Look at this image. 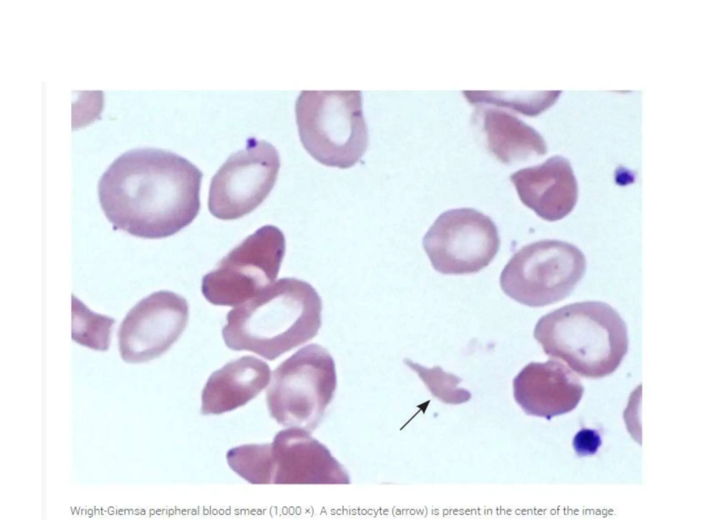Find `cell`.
I'll return each instance as SVG.
<instances>
[{
  "label": "cell",
  "mask_w": 707,
  "mask_h": 530,
  "mask_svg": "<svg viewBox=\"0 0 707 530\" xmlns=\"http://www.w3.org/2000/svg\"><path fill=\"white\" fill-rule=\"evenodd\" d=\"M337 386L335 362L323 346L308 344L273 372L266 391L271 417L281 425L309 432L322 420Z\"/></svg>",
  "instance_id": "5"
},
{
  "label": "cell",
  "mask_w": 707,
  "mask_h": 530,
  "mask_svg": "<svg viewBox=\"0 0 707 530\" xmlns=\"http://www.w3.org/2000/svg\"><path fill=\"white\" fill-rule=\"evenodd\" d=\"M465 95L472 102L494 103L507 106L527 115H536L548 108L560 92H536V94H507L501 92L465 91Z\"/></svg>",
  "instance_id": "18"
},
{
  "label": "cell",
  "mask_w": 707,
  "mask_h": 530,
  "mask_svg": "<svg viewBox=\"0 0 707 530\" xmlns=\"http://www.w3.org/2000/svg\"><path fill=\"white\" fill-rule=\"evenodd\" d=\"M510 179L521 202L544 220L564 218L577 202V181L570 161L562 156H553L541 164L520 169Z\"/></svg>",
  "instance_id": "13"
},
{
  "label": "cell",
  "mask_w": 707,
  "mask_h": 530,
  "mask_svg": "<svg viewBox=\"0 0 707 530\" xmlns=\"http://www.w3.org/2000/svg\"><path fill=\"white\" fill-rule=\"evenodd\" d=\"M586 259L574 245L543 239L524 246L500 275L502 291L514 301L541 307L568 297L583 277Z\"/></svg>",
  "instance_id": "6"
},
{
  "label": "cell",
  "mask_w": 707,
  "mask_h": 530,
  "mask_svg": "<svg viewBox=\"0 0 707 530\" xmlns=\"http://www.w3.org/2000/svg\"><path fill=\"white\" fill-rule=\"evenodd\" d=\"M483 130L488 149L503 164L525 160L547 153L545 142L531 126L498 110L485 112Z\"/></svg>",
  "instance_id": "15"
},
{
  "label": "cell",
  "mask_w": 707,
  "mask_h": 530,
  "mask_svg": "<svg viewBox=\"0 0 707 530\" xmlns=\"http://www.w3.org/2000/svg\"><path fill=\"white\" fill-rule=\"evenodd\" d=\"M202 173L168 150L138 148L119 156L98 183L101 208L117 230L141 238L173 235L197 215Z\"/></svg>",
  "instance_id": "1"
},
{
  "label": "cell",
  "mask_w": 707,
  "mask_h": 530,
  "mask_svg": "<svg viewBox=\"0 0 707 530\" xmlns=\"http://www.w3.org/2000/svg\"><path fill=\"white\" fill-rule=\"evenodd\" d=\"M280 166L279 154L271 144L249 138L245 148L229 157L212 178L210 213L231 220L253 211L274 186Z\"/></svg>",
  "instance_id": "9"
},
{
  "label": "cell",
  "mask_w": 707,
  "mask_h": 530,
  "mask_svg": "<svg viewBox=\"0 0 707 530\" xmlns=\"http://www.w3.org/2000/svg\"><path fill=\"white\" fill-rule=\"evenodd\" d=\"M534 337L547 355L593 379L614 372L628 349L625 321L600 301L572 303L547 313L536 324Z\"/></svg>",
  "instance_id": "3"
},
{
  "label": "cell",
  "mask_w": 707,
  "mask_h": 530,
  "mask_svg": "<svg viewBox=\"0 0 707 530\" xmlns=\"http://www.w3.org/2000/svg\"><path fill=\"white\" fill-rule=\"evenodd\" d=\"M285 247L284 235L278 228L262 226L204 276L203 295L213 305L229 306L253 298L277 278Z\"/></svg>",
  "instance_id": "7"
},
{
  "label": "cell",
  "mask_w": 707,
  "mask_h": 530,
  "mask_svg": "<svg viewBox=\"0 0 707 530\" xmlns=\"http://www.w3.org/2000/svg\"><path fill=\"white\" fill-rule=\"evenodd\" d=\"M300 141L319 163L349 168L369 142L360 90H302L295 106Z\"/></svg>",
  "instance_id": "4"
},
{
  "label": "cell",
  "mask_w": 707,
  "mask_h": 530,
  "mask_svg": "<svg viewBox=\"0 0 707 530\" xmlns=\"http://www.w3.org/2000/svg\"><path fill=\"white\" fill-rule=\"evenodd\" d=\"M601 444V439L595 430L583 429L573 439L572 445L576 453L581 456L594 454Z\"/></svg>",
  "instance_id": "19"
},
{
  "label": "cell",
  "mask_w": 707,
  "mask_h": 530,
  "mask_svg": "<svg viewBox=\"0 0 707 530\" xmlns=\"http://www.w3.org/2000/svg\"><path fill=\"white\" fill-rule=\"evenodd\" d=\"M583 391L577 375L557 359L530 362L513 380L514 398L522 410L547 420L574 410Z\"/></svg>",
  "instance_id": "12"
},
{
  "label": "cell",
  "mask_w": 707,
  "mask_h": 530,
  "mask_svg": "<svg viewBox=\"0 0 707 530\" xmlns=\"http://www.w3.org/2000/svg\"><path fill=\"white\" fill-rule=\"evenodd\" d=\"M273 484H348L350 478L326 446L298 427L279 431L271 443Z\"/></svg>",
  "instance_id": "11"
},
{
  "label": "cell",
  "mask_w": 707,
  "mask_h": 530,
  "mask_svg": "<svg viewBox=\"0 0 707 530\" xmlns=\"http://www.w3.org/2000/svg\"><path fill=\"white\" fill-rule=\"evenodd\" d=\"M322 300L305 281L281 278L226 315L225 344L269 360L311 340L322 322Z\"/></svg>",
  "instance_id": "2"
},
{
  "label": "cell",
  "mask_w": 707,
  "mask_h": 530,
  "mask_svg": "<svg viewBox=\"0 0 707 530\" xmlns=\"http://www.w3.org/2000/svg\"><path fill=\"white\" fill-rule=\"evenodd\" d=\"M271 370L251 355L226 364L209 377L202 393L203 415H219L244 406L269 383Z\"/></svg>",
  "instance_id": "14"
},
{
  "label": "cell",
  "mask_w": 707,
  "mask_h": 530,
  "mask_svg": "<svg viewBox=\"0 0 707 530\" xmlns=\"http://www.w3.org/2000/svg\"><path fill=\"white\" fill-rule=\"evenodd\" d=\"M226 459L231 469L248 482L273 484L271 444H250L233 447L227 451Z\"/></svg>",
  "instance_id": "17"
},
{
  "label": "cell",
  "mask_w": 707,
  "mask_h": 530,
  "mask_svg": "<svg viewBox=\"0 0 707 530\" xmlns=\"http://www.w3.org/2000/svg\"><path fill=\"white\" fill-rule=\"evenodd\" d=\"M71 297L72 340L93 350L106 351L115 320L90 311L73 294Z\"/></svg>",
  "instance_id": "16"
},
{
  "label": "cell",
  "mask_w": 707,
  "mask_h": 530,
  "mask_svg": "<svg viewBox=\"0 0 707 530\" xmlns=\"http://www.w3.org/2000/svg\"><path fill=\"white\" fill-rule=\"evenodd\" d=\"M423 246L437 272L471 274L494 259L500 238L490 217L474 208H461L441 213L425 235Z\"/></svg>",
  "instance_id": "8"
},
{
  "label": "cell",
  "mask_w": 707,
  "mask_h": 530,
  "mask_svg": "<svg viewBox=\"0 0 707 530\" xmlns=\"http://www.w3.org/2000/svg\"><path fill=\"white\" fill-rule=\"evenodd\" d=\"M188 304L168 291L151 293L127 313L118 331L119 351L127 363L149 362L165 353L186 326Z\"/></svg>",
  "instance_id": "10"
}]
</instances>
